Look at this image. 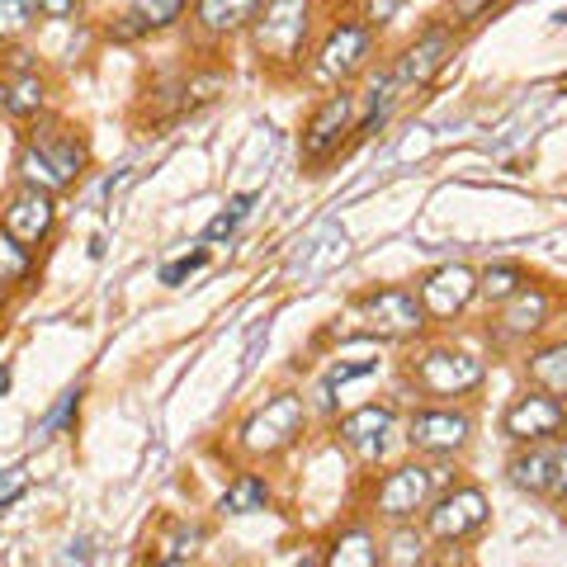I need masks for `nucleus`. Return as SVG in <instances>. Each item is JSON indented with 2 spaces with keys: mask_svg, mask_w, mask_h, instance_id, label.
<instances>
[{
  "mask_svg": "<svg viewBox=\"0 0 567 567\" xmlns=\"http://www.w3.org/2000/svg\"><path fill=\"white\" fill-rule=\"evenodd\" d=\"M369 52H374V29L369 24H336L327 33L322 52H317V76L341 85L354 76V71H364Z\"/></svg>",
  "mask_w": 567,
  "mask_h": 567,
  "instance_id": "10",
  "label": "nucleus"
},
{
  "mask_svg": "<svg viewBox=\"0 0 567 567\" xmlns=\"http://www.w3.org/2000/svg\"><path fill=\"white\" fill-rule=\"evenodd\" d=\"M185 0H133L128 14H123V33H156V29H171L181 20Z\"/></svg>",
  "mask_w": 567,
  "mask_h": 567,
  "instance_id": "20",
  "label": "nucleus"
},
{
  "mask_svg": "<svg viewBox=\"0 0 567 567\" xmlns=\"http://www.w3.org/2000/svg\"><path fill=\"white\" fill-rule=\"evenodd\" d=\"M525 284H529V275L520 270L516 260H496V265H487V270L477 275V293L492 298V303H506V298L516 289H525Z\"/></svg>",
  "mask_w": 567,
  "mask_h": 567,
  "instance_id": "22",
  "label": "nucleus"
},
{
  "mask_svg": "<svg viewBox=\"0 0 567 567\" xmlns=\"http://www.w3.org/2000/svg\"><path fill=\"white\" fill-rule=\"evenodd\" d=\"M364 322L383 341H402V336H416L425 322V308L412 289H379L364 298Z\"/></svg>",
  "mask_w": 567,
  "mask_h": 567,
  "instance_id": "11",
  "label": "nucleus"
},
{
  "mask_svg": "<svg viewBox=\"0 0 567 567\" xmlns=\"http://www.w3.org/2000/svg\"><path fill=\"white\" fill-rule=\"evenodd\" d=\"M454 58V39H450V29H431V33H421V39L412 43L398 58L393 66V81H398V91H425L440 71L450 66Z\"/></svg>",
  "mask_w": 567,
  "mask_h": 567,
  "instance_id": "13",
  "label": "nucleus"
},
{
  "mask_svg": "<svg viewBox=\"0 0 567 567\" xmlns=\"http://www.w3.org/2000/svg\"><path fill=\"white\" fill-rule=\"evenodd\" d=\"M6 388H10V369L0 364V393H6Z\"/></svg>",
  "mask_w": 567,
  "mask_h": 567,
  "instance_id": "38",
  "label": "nucleus"
},
{
  "mask_svg": "<svg viewBox=\"0 0 567 567\" xmlns=\"http://www.w3.org/2000/svg\"><path fill=\"white\" fill-rule=\"evenodd\" d=\"M43 110V81L33 76V71H24L20 81H10L6 85V114H14V118H33Z\"/></svg>",
  "mask_w": 567,
  "mask_h": 567,
  "instance_id": "24",
  "label": "nucleus"
},
{
  "mask_svg": "<svg viewBox=\"0 0 567 567\" xmlns=\"http://www.w3.org/2000/svg\"><path fill=\"white\" fill-rule=\"evenodd\" d=\"M208 265V251H194V256H185V260H175V265H166L162 270V284H181L185 275H194V270H204Z\"/></svg>",
  "mask_w": 567,
  "mask_h": 567,
  "instance_id": "33",
  "label": "nucleus"
},
{
  "mask_svg": "<svg viewBox=\"0 0 567 567\" xmlns=\"http://www.w3.org/2000/svg\"><path fill=\"white\" fill-rule=\"evenodd\" d=\"M33 14H43V20H66L71 10H76V0H29Z\"/></svg>",
  "mask_w": 567,
  "mask_h": 567,
  "instance_id": "36",
  "label": "nucleus"
},
{
  "mask_svg": "<svg viewBox=\"0 0 567 567\" xmlns=\"http://www.w3.org/2000/svg\"><path fill=\"white\" fill-rule=\"evenodd\" d=\"M445 473L450 468H425V464H402V468H393L379 483V496H374V506H379V516H388V520H412L416 511H425L431 506V496H435V487L445 483Z\"/></svg>",
  "mask_w": 567,
  "mask_h": 567,
  "instance_id": "5",
  "label": "nucleus"
},
{
  "mask_svg": "<svg viewBox=\"0 0 567 567\" xmlns=\"http://www.w3.org/2000/svg\"><path fill=\"white\" fill-rule=\"evenodd\" d=\"M412 379H416L421 393H431V398H464V393H473V388H483L487 364L477 360V354H468V350L440 346V350L421 354Z\"/></svg>",
  "mask_w": 567,
  "mask_h": 567,
  "instance_id": "4",
  "label": "nucleus"
},
{
  "mask_svg": "<svg viewBox=\"0 0 567 567\" xmlns=\"http://www.w3.org/2000/svg\"><path fill=\"white\" fill-rule=\"evenodd\" d=\"M33 270V251L24 241H14L10 233H0V279L6 284H24Z\"/></svg>",
  "mask_w": 567,
  "mask_h": 567,
  "instance_id": "25",
  "label": "nucleus"
},
{
  "mask_svg": "<svg viewBox=\"0 0 567 567\" xmlns=\"http://www.w3.org/2000/svg\"><path fill=\"white\" fill-rule=\"evenodd\" d=\"M85 156L91 152H85V137L76 128H66V123H39L33 137L24 142V156H20L24 185L58 194L85 171Z\"/></svg>",
  "mask_w": 567,
  "mask_h": 567,
  "instance_id": "1",
  "label": "nucleus"
},
{
  "mask_svg": "<svg viewBox=\"0 0 567 567\" xmlns=\"http://www.w3.org/2000/svg\"><path fill=\"white\" fill-rule=\"evenodd\" d=\"M327 563H331V567H374V563H379V544L369 539L364 529H346V535L331 544Z\"/></svg>",
  "mask_w": 567,
  "mask_h": 567,
  "instance_id": "23",
  "label": "nucleus"
},
{
  "mask_svg": "<svg viewBox=\"0 0 567 567\" xmlns=\"http://www.w3.org/2000/svg\"><path fill=\"white\" fill-rule=\"evenodd\" d=\"M473 440V416L454 412V406H425L406 421V445L416 454H458Z\"/></svg>",
  "mask_w": 567,
  "mask_h": 567,
  "instance_id": "8",
  "label": "nucleus"
},
{
  "mask_svg": "<svg viewBox=\"0 0 567 567\" xmlns=\"http://www.w3.org/2000/svg\"><path fill=\"white\" fill-rule=\"evenodd\" d=\"M388 431H393V406H379V402H369L341 421V440L354 450H364V454H383Z\"/></svg>",
  "mask_w": 567,
  "mask_h": 567,
  "instance_id": "16",
  "label": "nucleus"
},
{
  "mask_svg": "<svg viewBox=\"0 0 567 567\" xmlns=\"http://www.w3.org/2000/svg\"><path fill=\"white\" fill-rule=\"evenodd\" d=\"M0 289H6V279H0Z\"/></svg>",
  "mask_w": 567,
  "mask_h": 567,
  "instance_id": "39",
  "label": "nucleus"
},
{
  "mask_svg": "<svg viewBox=\"0 0 567 567\" xmlns=\"http://www.w3.org/2000/svg\"><path fill=\"white\" fill-rule=\"evenodd\" d=\"M308 14H312V0H265V10H256L251 20L260 62L289 66L308 43Z\"/></svg>",
  "mask_w": 567,
  "mask_h": 567,
  "instance_id": "2",
  "label": "nucleus"
},
{
  "mask_svg": "<svg viewBox=\"0 0 567 567\" xmlns=\"http://www.w3.org/2000/svg\"><path fill=\"white\" fill-rule=\"evenodd\" d=\"M76 402H81V393H66V402H62L58 412H52V416L43 421V435H48V431H58V425H62V421H66L71 412H76Z\"/></svg>",
  "mask_w": 567,
  "mask_h": 567,
  "instance_id": "37",
  "label": "nucleus"
},
{
  "mask_svg": "<svg viewBox=\"0 0 567 567\" xmlns=\"http://www.w3.org/2000/svg\"><path fill=\"white\" fill-rule=\"evenodd\" d=\"M548 492H554L558 502H567V440L554 450V487H548Z\"/></svg>",
  "mask_w": 567,
  "mask_h": 567,
  "instance_id": "35",
  "label": "nucleus"
},
{
  "mask_svg": "<svg viewBox=\"0 0 567 567\" xmlns=\"http://www.w3.org/2000/svg\"><path fill=\"white\" fill-rule=\"evenodd\" d=\"M548 312H554V298L539 284H525L506 298V312H502V331L506 336H535L539 327H548Z\"/></svg>",
  "mask_w": 567,
  "mask_h": 567,
  "instance_id": "15",
  "label": "nucleus"
},
{
  "mask_svg": "<svg viewBox=\"0 0 567 567\" xmlns=\"http://www.w3.org/2000/svg\"><path fill=\"white\" fill-rule=\"evenodd\" d=\"M379 563H393V567H412V563H425V539L416 529H398L388 539V554H379Z\"/></svg>",
  "mask_w": 567,
  "mask_h": 567,
  "instance_id": "27",
  "label": "nucleus"
},
{
  "mask_svg": "<svg viewBox=\"0 0 567 567\" xmlns=\"http://www.w3.org/2000/svg\"><path fill=\"white\" fill-rule=\"evenodd\" d=\"M251 204H256V194H237V199H227V208H223L218 218L208 223V233H204V237H208V241H223V237H233V233H237V223L246 218V208H251Z\"/></svg>",
  "mask_w": 567,
  "mask_h": 567,
  "instance_id": "28",
  "label": "nucleus"
},
{
  "mask_svg": "<svg viewBox=\"0 0 567 567\" xmlns=\"http://www.w3.org/2000/svg\"><path fill=\"white\" fill-rule=\"evenodd\" d=\"M529 379H535L544 393L567 398V341L539 346L535 354H529Z\"/></svg>",
  "mask_w": 567,
  "mask_h": 567,
  "instance_id": "19",
  "label": "nucleus"
},
{
  "mask_svg": "<svg viewBox=\"0 0 567 567\" xmlns=\"http://www.w3.org/2000/svg\"><path fill=\"white\" fill-rule=\"evenodd\" d=\"M506 477H511V487H520L529 496H548V487H554V450H544V445L520 450L511 458Z\"/></svg>",
  "mask_w": 567,
  "mask_h": 567,
  "instance_id": "17",
  "label": "nucleus"
},
{
  "mask_svg": "<svg viewBox=\"0 0 567 567\" xmlns=\"http://www.w3.org/2000/svg\"><path fill=\"white\" fill-rule=\"evenodd\" d=\"M303 421H308V406L298 393H279L260 406V412H251L241 421V450L246 454H256V458H270V454H284L293 445L298 435H303Z\"/></svg>",
  "mask_w": 567,
  "mask_h": 567,
  "instance_id": "3",
  "label": "nucleus"
},
{
  "mask_svg": "<svg viewBox=\"0 0 567 567\" xmlns=\"http://www.w3.org/2000/svg\"><path fill=\"white\" fill-rule=\"evenodd\" d=\"M477 293V275L468 270V265H440V270H431L421 279V308L425 317H440V322H450V317H458Z\"/></svg>",
  "mask_w": 567,
  "mask_h": 567,
  "instance_id": "12",
  "label": "nucleus"
},
{
  "mask_svg": "<svg viewBox=\"0 0 567 567\" xmlns=\"http://www.w3.org/2000/svg\"><path fill=\"white\" fill-rule=\"evenodd\" d=\"M487 525V496L477 487H454L445 496H431L425 511V535L440 544H464Z\"/></svg>",
  "mask_w": 567,
  "mask_h": 567,
  "instance_id": "6",
  "label": "nucleus"
},
{
  "mask_svg": "<svg viewBox=\"0 0 567 567\" xmlns=\"http://www.w3.org/2000/svg\"><path fill=\"white\" fill-rule=\"evenodd\" d=\"M350 123H354V95H350V91L327 95V100L312 110L308 128H303V162H308V166L331 162V156L341 152Z\"/></svg>",
  "mask_w": 567,
  "mask_h": 567,
  "instance_id": "9",
  "label": "nucleus"
},
{
  "mask_svg": "<svg viewBox=\"0 0 567 567\" xmlns=\"http://www.w3.org/2000/svg\"><path fill=\"white\" fill-rule=\"evenodd\" d=\"M227 91V81L218 76V71H204V76H189V81H181V114H189V110H199V104H213Z\"/></svg>",
  "mask_w": 567,
  "mask_h": 567,
  "instance_id": "26",
  "label": "nucleus"
},
{
  "mask_svg": "<svg viewBox=\"0 0 567 567\" xmlns=\"http://www.w3.org/2000/svg\"><path fill=\"white\" fill-rule=\"evenodd\" d=\"M52 223H58V204H52V194L39 189V185H24V189L6 204V233H10L14 241H24L29 251L48 241Z\"/></svg>",
  "mask_w": 567,
  "mask_h": 567,
  "instance_id": "14",
  "label": "nucleus"
},
{
  "mask_svg": "<svg viewBox=\"0 0 567 567\" xmlns=\"http://www.w3.org/2000/svg\"><path fill=\"white\" fill-rule=\"evenodd\" d=\"M496 0H450V24H477L487 20V10Z\"/></svg>",
  "mask_w": 567,
  "mask_h": 567,
  "instance_id": "31",
  "label": "nucleus"
},
{
  "mask_svg": "<svg viewBox=\"0 0 567 567\" xmlns=\"http://www.w3.org/2000/svg\"><path fill=\"white\" fill-rule=\"evenodd\" d=\"M265 506H270V487H265V477H256V473H241L237 483L218 496L223 516H256Z\"/></svg>",
  "mask_w": 567,
  "mask_h": 567,
  "instance_id": "21",
  "label": "nucleus"
},
{
  "mask_svg": "<svg viewBox=\"0 0 567 567\" xmlns=\"http://www.w3.org/2000/svg\"><path fill=\"white\" fill-rule=\"evenodd\" d=\"M29 24H33L29 0H0V39H20Z\"/></svg>",
  "mask_w": 567,
  "mask_h": 567,
  "instance_id": "29",
  "label": "nucleus"
},
{
  "mask_svg": "<svg viewBox=\"0 0 567 567\" xmlns=\"http://www.w3.org/2000/svg\"><path fill=\"white\" fill-rule=\"evenodd\" d=\"M360 374H374V360H350V364H336L331 374H327V383H322V406H331V393L341 383H350V379H360Z\"/></svg>",
  "mask_w": 567,
  "mask_h": 567,
  "instance_id": "30",
  "label": "nucleus"
},
{
  "mask_svg": "<svg viewBox=\"0 0 567 567\" xmlns=\"http://www.w3.org/2000/svg\"><path fill=\"white\" fill-rule=\"evenodd\" d=\"M194 544H199V529H189V535H175V539L166 544L162 563H185V558H194Z\"/></svg>",
  "mask_w": 567,
  "mask_h": 567,
  "instance_id": "34",
  "label": "nucleus"
},
{
  "mask_svg": "<svg viewBox=\"0 0 567 567\" xmlns=\"http://www.w3.org/2000/svg\"><path fill=\"white\" fill-rule=\"evenodd\" d=\"M256 10H260V0H199V6H194V14H199V24L208 33H241V29H251Z\"/></svg>",
  "mask_w": 567,
  "mask_h": 567,
  "instance_id": "18",
  "label": "nucleus"
},
{
  "mask_svg": "<svg viewBox=\"0 0 567 567\" xmlns=\"http://www.w3.org/2000/svg\"><path fill=\"white\" fill-rule=\"evenodd\" d=\"M563 425H567V406H563V398L544 393V388L539 393H520L502 416V431L516 440V445H544Z\"/></svg>",
  "mask_w": 567,
  "mask_h": 567,
  "instance_id": "7",
  "label": "nucleus"
},
{
  "mask_svg": "<svg viewBox=\"0 0 567 567\" xmlns=\"http://www.w3.org/2000/svg\"><path fill=\"white\" fill-rule=\"evenodd\" d=\"M402 6H406V0H364V24H369V29L393 24Z\"/></svg>",
  "mask_w": 567,
  "mask_h": 567,
  "instance_id": "32",
  "label": "nucleus"
}]
</instances>
